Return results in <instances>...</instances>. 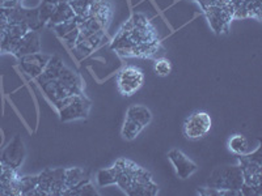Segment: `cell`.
Masks as SVG:
<instances>
[{"label": "cell", "instance_id": "1", "mask_svg": "<svg viewBox=\"0 0 262 196\" xmlns=\"http://www.w3.org/2000/svg\"><path fill=\"white\" fill-rule=\"evenodd\" d=\"M159 42V36L148 18L142 13H137L119 30L114 38L112 47L114 50L137 45H148Z\"/></svg>", "mask_w": 262, "mask_h": 196}, {"label": "cell", "instance_id": "2", "mask_svg": "<svg viewBox=\"0 0 262 196\" xmlns=\"http://www.w3.org/2000/svg\"><path fill=\"white\" fill-rule=\"evenodd\" d=\"M244 184L242 169L238 165H226L216 167L207 179V187L221 188V190L240 191Z\"/></svg>", "mask_w": 262, "mask_h": 196}, {"label": "cell", "instance_id": "3", "mask_svg": "<svg viewBox=\"0 0 262 196\" xmlns=\"http://www.w3.org/2000/svg\"><path fill=\"white\" fill-rule=\"evenodd\" d=\"M63 122L85 119L90 114L91 101L84 94H74L55 102Z\"/></svg>", "mask_w": 262, "mask_h": 196}, {"label": "cell", "instance_id": "4", "mask_svg": "<svg viewBox=\"0 0 262 196\" xmlns=\"http://www.w3.org/2000/svg\"><path fill=\"white\" fill-rule=\"evenodd\" d=\"M66 169H46L38 176V186L30 195H63Z\"/></svg>", "mask_w": 262, "mask_h": 196}, {"label": "cell", "instance_id": "5", "mask_svg": "<svg viewBox=\"0 0 262 196\" xmlns=\"http://www.w3.org/2000/svg\"><path fill=\"white\" fill-rule=\"evenodd\" d=\"M144 83L143 71L135 65H127L119 71L117 76V86L119 93L126 97H130L142 88Z\"/></svg>", "mask_w": 262, "mask_h": 196}, {"label": "cell", "instance_id": "6", "mask_svg": "<svg viewBox=\"0 0 262 196\" xmlns=\"http://www.w3.org/2000/svg\"><path fill=\"white\" fill-rule=\"evenodd\" d=\"M211 126L212 120L209 114L205 111H196L185 120L182 132L188 140H200L209 134Z\"/></svg>", "mask_w": 262, "mask_h": 196}, {"label": "cell", "instance_id": "7", "mask_svg": "<svg viewBox=\"0 0 262 196\" xmlns=\"http://www.w3.org/2000/svg\"><path fill=\"white\" fill-rule=\"evenodd\" d=\"M238 166L242 169L244 183L259 190L261 188L262 177L261 163H259V161L253 160V157H249V156H242L240 157V162H238Z\"/></svg>", "mask_w": 262, "mask_h": 196}, {"label": "cell", "instance_id": "8", "mask_svg": "<svg viewBox=\"0 0 262 196\" xmlns=\"http://www.w3.org/2000/svg\"><path fill=\"white\" fill-rule=\"evenodd\" d=\"M168 158L172 162L173 167L176 170V174L179 178L188 179L194 173L198 170V166L191 160H189L186 156L179 149H172L168 153Z\"/></svg>", "mask_w": 262, "mask_h": 196}, {"label": "cell", "instance_id": "9", "mask_svg": "<svg viewBox=\"0 0 262 196\" xmlns=\"http://www.w3.org/2000/svg\"><path fill=\"white\" fill-rule=\"evenodd\" d=\"M50 58L51 57H48L42 53L30 54V55L20 58V65L21 68L24 69L25 74H28L32 78H38L39 75L43 72V69L46 68Z\"/></svg>", "mask_w": 262, "mask_h": 196}, {"label": "cell", "instance_id": "10", "mask_svg": "<svg viewBox=\"0 0 262 196\" xmlns=\"http://www.w3.org/2000/svg\"><path fill=\"white\" fill-rule=\"evenodd\" d=\"M41 53V43H39V36L38 33L34 30H29L23 38L18 41L16 47L13 48L12 54L16 58H23L25 55H30V54Z\"/></svg>", "mask_w": 262, "mask_h": 196}, {"label": "cell", "instance_id": "11", "mask_svg": "<svg viewBox=\"0 0 262 196\" xmlns=\"http://www.w3.org/2000/svg\"><path fill=\"white\" fill-rule=\"evenodd\" d=\"M23 158H24V145H23V141L16 137L12 143L4 149L3 155L0 156V162L3 163L4 166L16 169L23 162Z\"/></svg>", "mask_w": 262, "mask_h": 196}, {"label": "cell", "instance_id": "12", "mask_svg": "<svg viewBox=\"0 0 262 196\" xmlns=\"http://www.w3.org/2000/svg\"><path fill=\"white\" fill-rule=\"evenodd\" d=\"M126 166V160H118L113 166L107 167V169H102L97 173V183L100 187H105V186H112V184H117L119 176L122 174Z\"/></svg>", "mask_w": 262, "mask_h": 196}, {"label": "cell", "instance_id": "13", "mask_svg": "<svg viewBox=\"0 0 262 196\" xmlns=\"http://www.w3.org/2000/svg\"><path fill=\"white\" fill-rule=\"evenodd\" d=\"M159 50V42L148 45H137L130 47L119 48L118 54L123 58H152Z\"/></svg>", "mask_w": 262, "mask_h": 196}, {"label": "cell", "instance_id": "14", "mask_svg": "<svg viewBox=\"0 0 262 196\" xmlns=\"http://www.w3.org/2000/svg\"><path fill=\"white\" fill-rule=\"evenodd\" d=\"M227 146H228V151L231 153L238 156V157H242V156H250L254 152L249 139L242 134H236L229 137Z\"/></svg>", "mask_w": 262, "mask_h": 196}, {"label": "cell", "instance_id": "15", "mask_svg": "<svg viewBox=\"0 0 262 196\" xmlns=\"http://www.w3.org/2000/svg\"><path fill=\"white\" fill-rule=\"evenodd\" d=\"M63 67H64V63H63V60L60 59V58H50L48 65H46V68L43 69V72L38 76L39 84L42 85V84L48 83V81L57 80V79L59 78L60 71L63 69Z\"/></svg>", "mask_w": 262, "mask_h": 196}, {"label": "cell", "instance_id": "16", "mask_svg": "<svg viewBox=\"0 0 262 196\" xmlns=\"http://www.w3.org/2000/svg\"><path fill=\"white\" fill-rule=\"evenodd\" d=\"M90 181L88 179V174L84 172L80 167H71V169H66V178H64V193L67 191L72 190L74 187L79 186V184L84 183V182ZM63 193V195H64Z\"/></svg>", "mask_w": 262, "mask_h": 196}, {"label": "cell", "instance_id": "17", "mask_svg": "<svg viewBox=\"0 0 262 196\" xmlns=\"http://www.w3.org/2000/svg\"><path fill=\"white\" fill-rule=\"evenodd\" d=\"M126 118H130L133 120H135L137 123H139L140 126H148L152 120V114L151 111L147 109L146 106H142V105H133V106L128 107L127 113H126Z\"/></svg>", "mask_w": 262, "mask_h": 196}, {"label": "cell", "instance_id": "18", "mask_svg": "<svg viewBox=\"0 0 262 196\" xmlns=\"http://www.w3.org/2000/svg\"><path fill=\"white\" fill-rule=\"evenodd\" d=\"M74 17V9L70 6V3H58L57 8H55V12L51 16L50 20H49V24L55 27V25L62 24L64 21H69Z\"/></svg>", "mask_w": 262, "mask_h": 196}, {"label": "cell", "instance_id": "19", "mask_svg": "<svg viewBox=\"0 0 262 196\" xmlns=\"http://www.w3.org/2000/svg\"><path fill=\"white\" fill-rule=\"evenodd\" d=\"M158 184L154 181L146 183H134L127 191L130 196H155L158 193Z\"/></svg>", "mask_w": 262, "mask_h": 196}, {"label": "cell", "instance_id": "20", "mask_svg": "<svg viewBox=\"0 0 262 196\" xmlns=\"http://www.w3.org/2000/svg\"><path fill=\"white\" fill-rule=\"evenodd\" d=\"M143 126H140L139 123H137L135 120L130 118L125 119V123H123L122 127V136L126 140H134L138 135L142 132L143 130Z\"/></svg>", "mask_w": 262, "mask_h": 196}, {"label": "cell", "instance_id": "21", "mask_svg": "<svg viewBox=\"0 0 262 196\" xmlns=\"http://www.w3.org/2000/svg\"><path fill=\"white\" fill-rule=\"evenodd\" d=\"M155 74L160 78H167L169 76L170 72H172V63H170L169 59L167 58H159V59L155 60Z\"/></svg>", "mask_w": 262, "mask_h": 196}, {"label": "cell", "instance_id": "22", "mask_svg": "<svg viewBox=\"0 0 262 196\" xmlns=\"http://www.w3.org/2000/svg\"><path fill=\"white\" fill-rule=\"evenodd\" d=\"M38 186V176L37 177H23L20 178V187H21V195H28L36 190Z\"/></svg>", "mask_w": 262, "mask_h": 196}, {"label": "cell", "instance_id": "23", "mask_svg": "<svg viewBox=\"0 0 262 196\" xmlns=\"http://www.w3.org/2000/svg\"><path fill=\"white\" fill-rule=\"evenodd\" d=\"M53 28L58 36L62 37V38H64L67 34H70V33L74 32V30L78 28V20H76V17H74L69 21H64V22H62V24L55 25V27H53Z\"/></svg>", "mask_w": 262, "mask_h": 196}, {"label": "cell", "instance_id": "24", "mask_svg": "<svg viewBox=\"0 0 262 196\" xmlns=\"http://www.w3.org/2000/svg\"><path fill=\"white\" fill-rule=\"evenodd\" d=\"M64 195H92L93 196V195H97V192H96L92 183H91L90 181H86L84 182V183L76 186V187H74L72 190L67 191Z\"/></svg>", "mask_w": 262, "mask_h": 196}, {"label": "cell", "instance_id": "25", "mask_svg": "<svg viewBox=\"0 0 262 196\" xmlns=\"http://www.w3.org/2000/svg\"><path fill=\"white\" fill-rule=\"evenodd\" d=\"M55 8H57V4L50 3V2H43V4H42L38 9L39 20H41L42 24H43V22H49L51 16L55 12Z\"/></svg>", "mask_w": 262, "mask_h": 196}, {"label": "cell", "instance_id": "26", "mask_svg": "<svg viewBox=\"0 0 262 196\" xmlns=\"http://www.w3.org/2000/svg\"><path fill=\"white\" fill-rule=\"evenodd\" d=\"M45 2H50V3L58 4V3H69L70 0H45Z\"/></svg>", "mask_w": 262, "mask_h": 196}, {"label": "cell", "instance_id": "27", "mask_svg": "<svg viewBox=\"0 0 262 196\" xmlns=\"http://www.w3.org/2000/svg\"><path fill=\"white\" fill-rule=\"evenodd\" d=\"M3 170H4V165L2 162H0V176H2V173H3Z\"/></svg>", "mask_w": 262, "mask_h": 196}]
</instances>
